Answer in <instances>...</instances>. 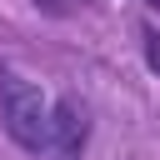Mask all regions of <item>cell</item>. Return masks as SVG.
<instances>
[{
    "label": "cell",
    "instance_id": "4",
    "mask_svg": "<svg viewBox=\"0 0 160 160\" xmlns=\"http://www.w3.org/2000/svg\"><path fill=\"white\" fill-rule=\"evenodd\" d=\"M140 5H150V10H160V0H140Z\"/></svg>",
    "mask_w": 160,
    "mask_h": 160
},
{
    "label": "cell",
    "instance_id": "3",
    "mask_svg": "<svg viewBox=\"0 0 160 160\" xmlns=\"http://www.w3.org/2000/svg\"><path fill=\"white\" fill-rule=\"evenodd\" d=\"M140 50H145V65L160 75V30L155 25H140Z\"/></svg>",
    "mask_w": 160,
    "mask_h": 160
},
{
    "label": "cell",
    "instance_id": "1",
    "mask_svg": "<svg viewBox=\"0 0 160 160\" xmlns=\"http://www.w3.org/2000/svg\"><path fill=\"white\" fill-rule=\"evenodd\" d=\"M0 125L25 155L55 150V105H45V95L10 65H0Z\"/></svg>",
    "mask_w": 160,
    "mask_h": 160
},
{
    "label": "cell",
    "instance_id": "2",
    "mask_svg": "<svg viewBox=\"0 0 160 160\" xmlns=\"http://www.w3.org/2000/svg\"><path fill=\"white\" fill-rule=\"evenodd\" d=\"M85 145H90V105L80 95H60L55 100V155L85 160Z\"/></svg>",
    "mask_w": 160,
    "mask_h": 160
}]
</instances>
